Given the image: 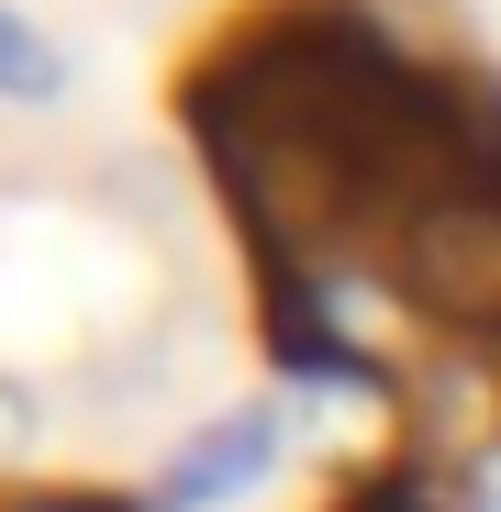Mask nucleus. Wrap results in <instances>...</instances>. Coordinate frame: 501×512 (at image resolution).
<instances>
[{"mask_svg":"<svg viewBox=\"0 0 501 512\" xmlns=\"http://www.w3.org/2000/svg\"><path fill=\"white\" fill-rule=\"evenodd\" d=\"M279 446H290V412H279V401H234V412H212L201 435L167 457L156 512H212V501H245V490L279 468Z\"/></svg>","mask_w":501,"mask_h":512,"instance_id":"1","label":"nucleus"},{"mask_svg":"<svg viewBox=\"0 0 501 512\" xmlns=\"http://www.w3.org/2000/svg\"><path fill=\"white\" fill-rule=\"evenodd\" d=\"M334 512H457V501H446L435 468H368V479L334 490Z\"/></svg>","mask_w":501,"mask_h":512,"instance_id":"2","label":"nucleus"},{"mask_svg":"<svg viewBox=\"0 0 501 512\" xmlns=\"http://www.w3.org/2000/svg\"><path fill=\"white\" fill-rule=\"evenodd\" d=\"M34 435H45V412H34V390H23L12 368H0V468H12V457H34Z\"/></svg>","mask_w":501,"mask_h":512,"instance_id":"3","label":"nucleus"},{"mask_svg":"<svg viewBox=\"0 0 501 512\" xmlns=\"http://www.w3.org/2000/svg\"><path fill=\"white\" fill-rule=\"evenodd\" d=\"M0 512H156L134 490H34V501H0Z\"/></svg>","mask_w":501,"mask_h":512,"instance_id":"4","label":"nucleus"}]
</instances>
